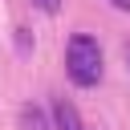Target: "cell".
<instances>
[{"label":"cell","mask_w":130,"mask_h":130,"mask_svg":"<svg viewBox=\"0 0 130 130\" xmlns=\"http://www.w3.org/2000/svg\"><path fill=\"white\" fill-rule=\"evenodd\" d=\"M114 8H122V12H130V0H110Z\"/></svg>","instance_id":"5b68a950"},{"label":"cell","mask_w":130,"mask_h":130,"mask_svg":"<svg viewBox=\"0 0 130 130\" xmlns=\"http://www.w3.org/2000/svg\"><path fill=\"white\" fill-rule=\"evenodd\" d=\"M102 45L89 37V32H73L69 37V45H65V77L73 81V85H81V89H89V85H98L102 81Z\"/></svg>","instance_id":"6da1fadb"},{"label":"cell","mask_w":130,"mask_h":130,"mask_svg":"<svg viewBox=\"0 0 130 130\" xmlns=\"http://www.w3.org/2000/svg\"><path fill=\"white\" fill-rule=\"evenodd\" d=\"M32 4H37L41 12H57V8H61V0H32Z\"/></svg>","instance_id":"277c9868"},{"label":"cell","mask_w":130,"mask_h":130,"mask_svg":"<svg viewBox=\"0 0 130 130\" xmlns=\"http://www.w3.org/2000/svg\"><path fill=\"white\" fill-rule=\"evenodd\" d=\"M20 122H24V130H45V118H41V114H37L32 106H28L24 114H20Z\"/></svg>","instance_id":"3957f363"},{"label":"cell","mask_w":130,"mask_h":130,"mask_svg":"<svg viewBox=\"0 0 130 130\" xmlns=\"http://www.w3.org/2000/svg\"><path fill=\"white\" fill-rule=\"evenodd\" d=\"M122 53H126V65H130V41H126V49H122Z\"/></svg>","instance_id":"8992f818"},{"label":"cell","mask_w":130,"mask_h":130,"mask_svg":"<svg viewBox=\"0 0 130 130\" xmlns=\"http://www.w3.org/2000/svg\"><path fill=\"white\" fill-rule=\"evenodd\" d=\"M53 130H85V122L73 110V102H65V98L53 102Z\"/></svg>","instance_id":"7a4b0ae2"}]
</instances>
